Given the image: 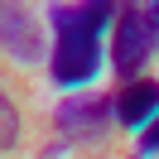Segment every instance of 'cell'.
<instances>
[{
  "label": "cell",
  "instance_id": "cell-1",
  "mask_svg": "<svg viewBox=\"0 0 159 159\" xmlns=\"http://www.w3.org/2000/svg\"><path fill=\"white\" fill-rule=\"evenodd\" d=\"M116 15L120 10L106 5V0H63V5H48V24L58 34L48 72H53L58 87H87L101 72V29Z\"/></svg>",
  "mask_w": 159,
  "mask_h": 159
},
{
  "label": "cell",
  "instance_id": "cell-2",
  "mask_svg": "<svg viewBox=\"0 0 159 159\" xmlns=\"http://www.w3.org/2000/svg\"><path fill=\"white\" fill-rule=\"evenodd\" d=\"M116 120V97H63L53 111V125L72 145H101Z\"/></svg>",
  "mask_w": 159,
  "mask_h": 159
},
{
  "label": "cell",
  "instance_id": "cell-3",
  "mask_svg": "<svg viewBox=\"0 0 159 159\" xmlns=\"http://www.w3.org/2000/svg\"><path fill=\"white\" fill-rule=\"evenodd\" d=\"M149 53H154V29H149V10L145 5H125V10L116 15V39H111V68H116V77H135L140 68L149 63Z\"/></svg>",
  "mask_w": 159,
  "mask_h": 159
},
{
  "label": "cell",
  "instance_id": "cell-4",
  "mask_svg": "<svg viewBox=\"0 0 159 159\" xmlns=\"http://www.w3.org/2000/svg\"><path fill=\"white\" fill-rule=\"evenodd\" d=\"M0 20H5V53H10V63L29 68L39 58H53L48 43H43V24H39V15L29 5H5Z\"/></svg>",
  "mask_w": 159,
  "mask_h": 159
},
{
  "label": "cell",
  "instance_id": "cell-5",
  "mask_svg": "<svg viewBox=\"0 0 159 159\" xmlns=\"http://www.w3.org/2000/svg\"><path fill=\"white\" fill-rule=\"evenodd\" d=\"M154 111H159V82H149V77H140V82H130V87H120L116 92V120L125 130H149L154 125Z\"/></svg>",
  "mask_w": 159,
  "mask_h": 159
},
{
  "label": "cell",
  "instance_id": "cell-6",
  "mask_svg": "<svg viewBox=\"0 0 159 159\" xmlns=\"http://www.w3.org/2000/svg\"><path fill=\"white\" fill-rule=\"evenodd\" d=\"M0 120H5L0 149H15V145H20V125H15V101H0Z\"/></svg>",
  "mask_w": 159,
  "mask_h": 159
},
{
  "label": "cell",
  "instance_id": "cell-7",
  "mask_svg": "<svg viewBox=\"0 0 159 159\" xmlns=\"http://www.w3.org/2000/svg\"><path fill=\"white\" fill-rule=\"evenodd\" d=\"M140 149H145V154H159V116H154V125L140 135Z\"/></svg>",
  "mask_w": 159,
  "mask_h": 159
},
{
  "label": "cell",
  "instance_id": "cell-8",
  "mask_svg": "<svg viewBox=\"0 0 159 159\" xmlns=\"http://www.w3.org/2000/svg\"><path fill=\"white\" fill-rule=\"evenodd\" d=\"M149 10V29H154V53H159V5H145Z\"/></svg>",
  "mask_w": 159,
  "mask_h": 159
}]
</instances>
